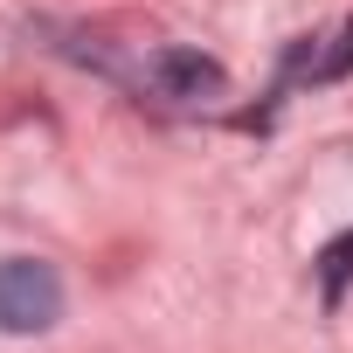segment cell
<instances>
[{"label":"cell","instance_id":"obj_1","mask_svg":"<svg viewBox=\"0 0 353 353\" xmlns=\"http://www.w3.org/2000/svg\"><path fill=\"white\" fill-rule=\"evenodd\" d=\"M56 319H63V277H56V263L8 256V263H0V332L28 339V332H49Z\"/></svg>","mask_w":353,"mask_h":353},{"label":"cell","instance_id":"obj_2","mask_svg":"<svg viewBox=\"0 0 353 353\" xmlns=\"http://www.w3.org/2000/svg\"><path fill=\"white\" fill-rule=\"evenodd\" d=\"M145 77H152V90H159V97H173V104L229 97V70H222L215 56H201V49H159V56L145 63Z\"/></svg>","mask_w":353,"mask_h":353},{"label":"cell","instance_id":"obj_3","mask_svg":"<svg viewBox=\"0 0 353 353\" xmlns=\"http://www.w3.org/2000/svg\"><path fill=\"white\" fill-rule=\"evenodd\" d=\"M346 70H353V21H346V28L332 35V49L312 63V83H332V77H346Z\"/></svg>","mask_w":353,"mask_h":353},{"label":"cell","instance_id":"obj_4","mask_svg":"<svg viewBox=\"0 0 353 353\" xmlns=\"http://www.w3.org/2000/svg\"><path fill=\"white\" fill-rule=\"evenodd\" d=\"M346 277H353V236H339V243L325 250V298H339Z\"/></svg>","mask_w":353,"mask_h":353}]
</instances>
